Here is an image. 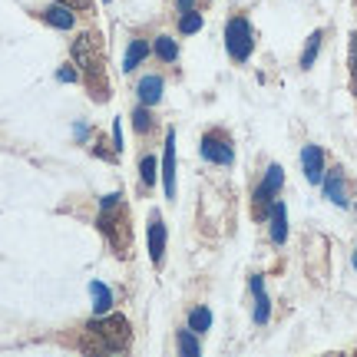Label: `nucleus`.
Segmentation results:
<instances>
[{
  "instance_id": "1",
  "label": "nucleus",
  "mask_w": 357,
  "mask_h": 357,
  "mask_svg": "<svg viewBox=\"0 0 357 357\" xmlns=\"http://www.w3.org/2000/svg\"><path fill=\"white\" fill-rule=\"evenodd\" d=\"M132 341V328L123 314H96L93 321H86L83 328V351L89 354H123L129 351Z\"/></svg>"
},
{
  "instance_id": "2",
  "label": "nucleus",
  "mask_w": 357,
  "mask_h": 357,
  "mask_svg": "<svg viewBox=\"0 0 357 357\" xmlns=\"http://www.w3.org/2000/svg\"><path fill=\"white\" fill-rule=\"evenodd\" d=\"M70 56L73 63L79 66V73L86 77L89 83V93L96 102H106L109 100V83H106V70H102V50H100V37L96 33H79L70 47Z\"/></svg>"
},
{
  "instance_id": "3",
  "label": "nucleus",
  "mask_w": 357,
  "mask_h": 357,
  "mask_svg": "<svg viewBox=\"0 0 357 357\" xmlns=\"http://www.w3.org/2000/svg\"><path fill=\"white\" fill-rule=\"evenodd\" d=\"M96 229L106 235V242L116 255L123 258L129 255V215L123 208V192H109L100 199V218H96Z\"/></svg>"
},
{
  "instance_id": "4",
  "label": "nucleus",
  "mask_w": 357,
  "mask_h": 357,
  "mask_svg": "<svg viewBox=\"0 0 357 357\" xmlns=\"http://www.w3.org/2000/svg\"><path fill=\"white\" fill-rule=\"evenodd\" d=\"M225 50L235 63H245L252 50H255V30L252 24L245 20V17H231L229 24H225Z\"/></svg>"
},
{
  "instance_id": "5",
  "label": "nucleus",
  "mask_w": 357,
  "mask_h": 357,
  "mask_svg": "<svg viewBox=\"0 0 357 357\" xmlns=\"http://www.w3.org/2000/svg\"><path fill=\"white\" fill-rule=\"evenodd\" d=\"M281 185H284V169H281L278 162H271V166H268V172H265V178H261V185H258L255 195H252L255 218H268L271 202H275V195L281 192Z\"/></svg>"
},
{
  "instance_id": "6",
  "label": "nucleus",
  "mask_w": 357,
  "mask_h": 357,
  "mask_svg": "<svg viewBox=\"0 0 357 357\" xmlns=\"http://www.w3.org/2000/svg\"><path fill=\"white\" fill-rule=\"evenodd\" d=\"M199 153H202L205 162H215V166H231V162H235V146H231V139L222 132V129L205 132Z\"/></svg>"
},
{
  "instance_id": "7",
  "label": "nucleus",
  "mask_w": 357,
  "mask_h": 357,
  "mask_svg": "<svg viewBox=\"0 0 357 357\" xmlns=\"http://www.w3.org/2000/svg\"><path fill=\"white\" fill-rule=\"evenodd\" d=\"M166 222L159 212H149V258H153V265H162V258H166Z\"/></svg>"
},
{
  "instance_id": "8",
  "label": "nucleus",
  "mask_w": 357,
  "mask_h": 357,
  "mask_svg": "<svg viewBox=\"0 0 357 357\" xmlns=\"http://www.w3.org/2000/svg\"><path fill=\"white\" fill-rule=\"evenodd\" d=\"M162 189L166 199H176V129L166 132V153H162Z\"/></svg>"
},
{
  "instance_id": "9",
  "label": "nucleus",
  "mask_w": 357,
  "mask_h": 357,
  "mask_svg": "<svg viewBox=\"0 0 357 357\" xmlns=\"http://www.w3.org/2000/svg\"><path fill=\"white\" fill-rule=\"evenodd\" d=\"M301 169H305V178L311 185H321V178H324V153H321V146L307 142L301 149Z\"/></svg>"
},
{
  "instance_id": "10",
  "label": "nucleus",
  "mask_w": 357,
  "mask_h": 357,
  "mask_svg": "<svg viewBox=\"0 0 357 357\" xmlns=\"http://www.w3.org/2000/svg\"><path fill=\"white\" fill-rule=\"evenodd\" d=\"M321 185H324V195H328V199H331L337 208H347V205H351V199H347V189H344V172H341V169L324 172Z\"/></svg>"
},
{
  "instance_id": "11",
  "label": "nucleus",
  "mask_w": 357,
  "mask_h": 357,
  "mask_svg": "<svg viewBox=\"0 0 357 357\" xmlns=\"http://www.w3.org/2000/svg\"><path fill=\"white\" fill-rule=\"evenodd\" d=\"M268 231H271V242L275 245L288 242V208L278 199L271 202V212H268Z\"/></svg>"
},
{
  "instance_id": "12",
  "label": "nucleus",
  "mask_w": 357,
  "mask_h": 357,
  "mask_svg": "<svg viewBox=\"0 0 357 357\" xmlns=\"http://www.w3.org/2000/svg\"><path fill=\"white\" fill-rule=\"evenodd\" d=\"M162 77H155V73H149V77H142L139 83H136V96H139V102H146V106H159L162 102Z\"/></svg>"
},
{
  "instance_id": "13",
  "label": "nucleus",
  "mask_w": 357,
  "mask_h": 357,
  "mask_svg": "<svg viewBox=\"0 0 357 357\" xmlns=\"http://www.w3.org/2000/svg\"><path fill=\"white\" fill-rule=\"evenodd\" d=\"M252 294H255V324H268V314H271V301H268L265 278H261V275H252Z\"/></svg>"
},
{
  "instance_id": "14",
  "label": "nucleus",
  "mask_w": 357,
  "mask_h": 357,
  "mask_svg": "<svg viewBox=\"0 0 357 357\" xmlns=\"http://www.w3.org/2000/svg\"><path fill=\"white\" fill-rule=\"evenodd\" d=\"M40 17H43L50 26H56V30H73V24H77V13L70 10V7H63V3H53V7H47Z\"/></svg>"
},
{
  "instance_id": "15",
  "label": "nucleus",
  "mask_w": 357,
  "mask_h": 357,
  "mask_svg": "<svg viewBox=\"0 0 357 357\" xmlns=\"http://www.w3.org/2000/svg\"><path fill=\"white\" fill-rule=\"evenodd\" d=\"M146 56H149V43H146L142 37H132V40H129V47H126V56H123V70H126V73H132V70H136Z\"/></svg>"
},
{
  "instance_id": "16",
  "label": "nucleus",
  "mask_w": 357,
  "mask_h": 357,
  "mask_svg": "<svg viewBox=\"0 0 357 357\" xmlns=\"http://www.w3.org/2000/svg\"><path fill=\"white\" fill-rule=\"evenodd\" d=\"M89 298H93V311H96V314H106V311L113 307V291H109V284H102V281H89Z\"/></svg>"
},
{
  "instance_id": "17",
  "label": "nucleus",
  "mask_w": 357,
  "mask_h": 357,
  "mask_svg": "<svg viewBox=\"0 0 357 357\" xmlns=\"http://www.w3.org/2000/svg\"><path fill=\"white\" fill-rule=\"evenodd\" d=\"M153 50H155V56H159L162 63H176L178 60V43L172 37H166V33L153 40Z\"/></svg>"
},
{
  "instance_id": "18",
  "label": "nucleus",
  "mask_w": 357,
  "mask_h": 357,
  "mask_svg": "<svg viewBox=\"0 0 357 357\" xmlns=\"http://www.w3.org/2000/svg\"><path fill=\"white\" fill-rule=\"evenodd\" d=\"M185 328H192L195 334H205L208 328H212V311H208L205 305L192 307V311H189V324H185Z\"/></svg>"
},
{
  "instance_id": "19",
  "label": "nucleus",
  "mask_w": 357,
  "mask_h": 357,
  "mask_svg": "<svg viewBox=\"0 0 357 357\" xmlns=\"http://www.w3.org/2000/svg\"><path fill=\"white\" fill-rule=\"evenodd\" d=\"M321 40H324V30H314L305 43V53H301V70H311L314 60H318V50H321Z\"/></svg>"
},
{
  "instance_id": "20",
  "label": "nucleus",
  "mask_w": 357,
  "mask_h": 357,
  "mask_svg": "<svg viewBox=\"0 0 357 357\" xmlns=\"http://www.w3.org/2000/svg\"><path fill=\"white\" fill-rule=\"evenodd\" d=\"M155 178H159V162H155V155H142V159H139V182H142V189H153Z\"/></svg>"
},
{
  "instance_id": "21",
  "label": "nucleus",
  "mask_w": 357,
  "mask_h": 357,
  "mask_svg": "<svg viewBox=\"0 0 357 357\" xmlns=\"http://www.w3.org/2000/svg\"><path fill=\"white\" fill-rule=\"evenodd\" d=\"M202 30V13L195 10H182L178 13V33H185V37H192V33H199Z\"/></svg>"
},
{
  "instance_id": "22",
  "label": "nucleus",
  "mask_w": 357,
  "mask_h": 357,
  "mask_svg": "<svg viewBox=\"0 0 357 357\" xmlns=\"http://www.w3.org/2000/svg\"><path fill=\"white\" fill-rule=\"evenodd\" d=\"M132 126H136V132H139V136H146V132L153 129V106L139 102V106L132 109Z\"/></svg>"
},
{
  "instance_id": "23",
  "label": "nucleus",
  "mask_w": 357,
  "mask_h": 357,
  "mask_svg": "<svg viewBox=\"0 0 357 357\" xmlns=\"http://www.w3.org/2000/svg\"><path fill=\"white\" fill-rule=\"evenodd\" d=\"M195 337H199V334L192 331V328H182V331H178V354L199 357V351H202V347H199V341H195Z\"/></svg>"
},
{
  "instance_id": "24",
  "label": "nucleus",
  "mask_w": 357,
  "mask_h": 357,
  "mask_svg": "<svg viewBox=\"0 0 357 357\" xmlns=\"http://www.w3.org/2000/svg\"><path fill=\"white\" fill-rule=\"evenodd\" d=\"M56 79H60V83H77L79 70L77 66H60V70H56Z\"/></svg>"
},
{
  "instance_id": "25",
  "label": "nucleus",
  "mask_w": 357,
  "mask_h": 357,
  "mask_svg": "<svg viewBox=\"0 0 357 357\" xmlns=\"http://www.w3.org/2000/svg\"><path fill=\"white\" fill-rule=\"evenodd\" d=\"M126 146H123V123L113 119V153H123Z\"/></svg>"
},
{
  "instance_id": "26",
  "label": "nucleus",
  "mask_w": 357,
  "mask_h": 357,
  "mask_svg": "<svg viewBox=\"0 0 357 357\" xmlns=\"http://www.w3.org/2000/svg\"><path fill=\"white\" fill-rule=\"evenodd\" d=\"M56 3H63L70 10H89L93 7V0H56Z\"/></svg>"
},
{
  "instance_id": "27",
  "label": "nucleus",
  "mask_w": 357,
  "mask_h": 357,
  "mask_svg": "<svg viewBox=\"0 0 357 357\" xmlns=\"http://www.w3.org/2000/svg\"><path fill=\"white\" fill-rule=\"evenodd\" d=\"M73 136H77L79 142H86L89 139V126L86 123H77V126H73Z\"/></svg>"
},
{
  "instance_id": "28",
  "label": "nucleus",
  "mask_w": 357,
  "mask_h": 357,
  "mask_svg": "<svg viewBox=\"0 0 357 357\" xmlns=\"http://www.w3.org/2000/svg\"><path fill=\"white\" fill-rule=\"evenodd\" d=\"M176 7L178 10H192V7H195V0H176Z\"/></svg>"
},
{
  "instance_id": "29",
  "label": "nucleus",
  "mask_w": 357,
  "mask_h": 357,
  "mask_svg": "<svg viewBox=\"0 0 357 357\" xmlns=\"http://www.w3.org/2000/svg\"><path fill=\"white\" fill-rule=\"evenodd\" d=\"M351 261H354V271H357V248H354V258H351Z\"/></svg>"
},
{
  "instance_id": "30",
  "label": "nucleus",
  "mask_w": 357,
  "mask_h": 357,
  "mask_svg": "<svg viewBox=\"0 0 357 357\" xmlns=\"http://www.w3.org/2000/svg\"><path fill=\"white\" fill-rule=\"evenodd\" d=\"M102 3H109V0H102Z\"/></svg>"
}]
</instances>
